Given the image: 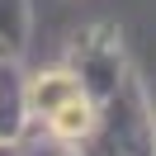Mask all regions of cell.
<instances>
[{
  "label": "cell",
  "mask_w": 156,
  "mask_h": 156,
  "mask_svg": "<svg viewBox=\"0 0 156 156\" xmlns=\"http://www.w3.org/2000/svg\"><path fill=\"white\" fill-rule=\"evenodd\" d=\"M52 128H57V133H85V128H90V109H85V99L71 95L66 104H57V109H52Z\"/></svg>",
  "instance_id": "obj_1"
}]
</instances>
